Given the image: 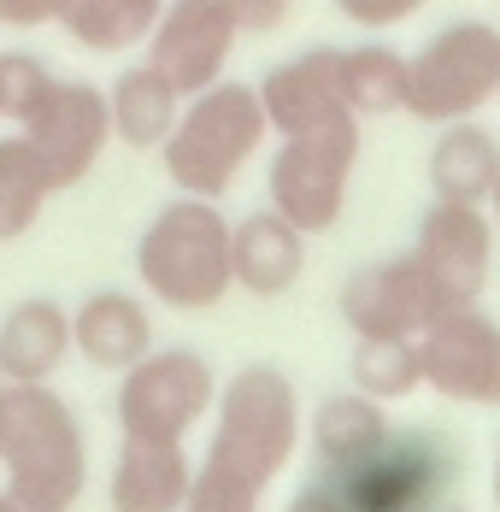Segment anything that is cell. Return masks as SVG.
I'll list each match as a JSON object with an SVG mask.
<instances>
[{
    "label": "cell",
    "mask_w": 500,
    "mask_h": 512,
    "mask_svg": "<svg viewBox=\"0 0 500 512\" xmlns=\"http://www.w3.org/2000/svg\"><path fill=\"white\" fill-rule=\"evenodd\" d=\"M71 12V0H0V30H42Z\"/></svg>",
    "instance_id": "obj_29"
},
{
    "label": "cell",
    "mask_w": 500,
    "mask_h": 512,
    "mask_svg": "<svg viewBox=\"0 0 500 512\" xmlns=\"http://www.w3.org/2000/svg\"><path fill=\"white\" fill-rule=\"evenodd\" d=\"M495 101H500V71H495Z\"/></svg>",
    "instance_id": "obj_37"
},
{
    "label": "cell",
    "mask_w": 500,
    "mask_h": 512,
    "mask_svg": "<svg viewBox=\"0 0 500 512\" xmlns=\"http://www.w3.org/2000/svg\"><path fill=\"white\" fill-rule=\"evenodd\" d=\"M153 307L124 289H95L71 307V354L95 371H130L142 354H153Z\"/></svg>",
    "instance_id": "obj_15"
},
{
    "label": "cell",
    "mask_w": 500,
    "mask_h": 512,
    "mask_svg": "<svg viewBox=\"0 0 500 512\" xmlns=\"http://www.w3.org/2000/svg\"><path fill=\"white\" fill-rule=\"evenodd\" d=\"M259 501H265L259 483H248V477H236V471H224V465H212V460H200L195 483L183 495V512H259Z\"/></svg>",
    "instance_id": "obj_27"
},
{
    "label": "cell",
    "mask_w": 500,
    "mask_h": 512,
    "mask_svg": "<svg viewBox=\"0 0 500 512\" xmlns=\"http://www.w3.org/2000/svg\"><path fill=\"white\" fill-rule=\"evenodd\" d=\"M342 18H348L353 30H371V36H383V30H400V24H412L430 0H330Z\"/></svg>",
    "instance_id": "obj_28"
},
{
    "label": "cell",
    "mask_w": 500,
    "mask_h": 512,
    "mask_svg": "<svg viewBox=\"0 0 500 512\" xmlns=\"http://www.w3.org/2000/svg\"><path fill=\"white\" fill-rule=\"evenodd\" d=\"M218 401V377L195 348H153L130 371H118V430L183 442Z\"/></svg>",
    "instance_id": "obj_8"
},
{
    "label": "cell",
    "mask_w": 500,
    "mask_h": 512,
    "mask_svg": "<svg viewBox=\"0 0 500 512\" xmlns=\"http://www.w3.org/2000/svg\"><path fill=\"white\" fill-rule=\"evenodd\" d=\"M348 377L359 395L395 407L406 395L424 389V359H418V342L406 336H353V359H348Z\"/></svg>",
    "instance_id": "obj_24"
},
{
    "label": "cell",
    "mask_w": 500,
    "mask_h": 512,
    "mask_svg": "<svg viewBox=\"0 0 500 512\" xmlns=\"http://www.w3.org/2000/svg\"><path fill=\"white\" fill-rule=\"evenodd\" d=\"M424 177H430V195L436 201H489L500 177V142L483 118H453L436 124V142L424 154Z\"/></svg>",
    "instance_id": "obj_19"
},
{
    "label": "cell",
    "mask_w": 500,
    "mask_h": 512,
    "mask_svg": "<svg viewBox=\"0 0 500 512\" xmlns=\"http://www.w3.org/2000/svg\"><path fill=\"white\" fill-rule=\"evenodd\" d=\"M195 483V460L183 442H153V436H124L106 501L112 512H183V495Z\"/></svg>",
    "instance_id": "obj_17"
},
{
    "label": "cell",
    "mask_w": 500,
    "mask_h": 512,
    "mask_svg": "<svg viewBox=\"0 0 500 512\" xmlns=\"http://www.w3.org/2000/svg\"><path fill=\"white\" fill-rule=\"evenodd\" d=\"M283 512H348V507H342V495H336V489L318 477V483H306V489H300V495H295Z\"/></svg>",
    "instance_id": "obj_31"
},
{
    "label": "cell",
    "mask_w": 500,
    "mask_h": 512,
    "mask_svg": "<svg viewBox=\"0 0 500 512\" xmlns=\"http://www.w3.org/2000/svg\"><path fill=\"white\" fill-rule=\"evenodd\" d=\"M0 512H36V507H24V501H18L12 489H0Z\"/></svg>",
    "instance_id": "obj_34"
},
{
    "label": "cell",
    "mask_w": 500,
    "mask_h": 512,
    "mask_svg": "<svg viewBox=\"0 0 500 512\" xmlns=\"http://www.w3.org/2000/svg\"><path fill=\"white\" fill-rule=\"evenodd\" d=\"M442 512H459V507H442Z\"/></svg>",
    "instance_id": "obj_38"
},
{
    "label": "cell",
    "mask_w": 500,
    "mask_h": 512,
    "mask_svg": "<svg viewBox=\"0 0 500 512\" xmlns=\"http://www.w3.org/2000/svg\"><path fill=\"white\" fill-rule=\"evenodd\" d=\"M53 83L59 77L48 71V59H36L24 48H0V118L12 130H24L36 118V106L53 95Z\"/></svg>",
    "instance_id": "obj_26"
},
{
    "label": "cell",
    "mask_w": 500,
    "mask_h": 512,
    "mask_svg": "<svg viewBox=\"0 0 500 512\" xmlns=\"http://www.w3.org/2000/svg\"><path fill=\"white\" fill-rule=\"evenodd\" d=\"M295 448H300V395L283 365L253 359L230 383H218L206 460L265 489V483L283 477V465L295 460Z\"/></svg>",
    "instance_id": "obj_4"
},
{
    "label": "cell",
    "mask_w": 500,
    "mask_h": 512,
    "mask_svg": "<svg viewBox=\"0 0 500 512\" xmlns=\"http://www.w3.org/2000/svg\"><path fill=\"white\" fill-rule=\"evenodd\" d=\"M424 389L453 407H500V324L477 307H442L418 336Z\"/></svg>",
    "instance_id": "obj_10"
},
{
    "label": "cell",
    "mask_w": 500,
    "mask_h": 512,
    "mask_svg": "<svg viewBox=\"0 0 500 512\" xmlns=\"http://www.w3.org/2000/svg\"><path fill=\"white\" fill-rule=\"evenodd\" d=\"M459 477V448L442 430L412 424V430H389V442L359 460L353 471L324 477L348 512H442Z\"/></svg>",
    "instance_id": "obj_7"
},
{
    "label": "cell",
    "mask_w": 500,
    "mask_h": 512,
    "mask_svg": "<svg viewBox=\"0 0 500 512\" xmlns=\"http://www.w3.org/2000/svg\"><path fill=\"white\" fill-rule=\"evenodd\" d=\"M6 407H12V383H6V371H0V436H6Z\"/></svg>",
    "instance_id": "obj_32"
},
{
    "label": "cell",
    "mask_w": 500,
    "mask_h": 512,
    "mask_svg": "<svg viewBox=\"0 0 500 512\" xmlns=\"http://www.w3.org/2000/svg\"><path fill=\"white\" fill-rule=\"evenodd\" d=\"M136 283L171 312H212L230 289V218L218 201L177 195L136 236Z\"/></svg>",
    "instance_id": "obj_2"
},
{
    "label": "cell",
    "mask_w": 500,
    "mask_h": 512,
    "mask_svg": "<svg viewBox=\"0 0 500 512\" xmlns=\"http://www.w3.org/2000/svg\"><path fill=\"white\" fill-rule=\"evenodd\" d=\"M353 171H359V118L277 136V154L265 165V206L283 212L300 236H324L348 212Z\"/></svg>",
    "instance_id": "obj_5"
},
{
    "label": "cell",
    "mask_w": 500,
    "mask_h": 512,
    "mask_svg": "<svg viewBox=\"0 0 500 512\" xmlns=\"http://www.w3.org/2000/svg\"><path fill=\"white\" fill-rule=\"evenodd\" d=\"M230 12H236L242 36H271V30H283V24H289L295 0H230Z\"/></svg>",
    "instance_id": "obj_30"
},
{
    "label": "cell",
    "mask_w": 500,
    "mask_h": 512,
    "mask_svg": "<svg viewBox=\"0 0 500 512\" xmlns=\"http://www.w3.org/2000/svg\"><path fill=\"white\" fill-rule=\"evenodd\" d=\"M118 6H130V12H148V18H159V6H165V0H118Z\"/></svg>",
    "instance_id": "obj_33"
},
{
    "label": "cell",
    "mask_w": 500,
    "mask_h": 512,
    "mask_svg": "<svg viewBox=\"0 0 500 512\" xmlns=\"http://www.w3.org/2000/svg\"><path fill=\"white\" fill-rule=\"evenodd\" d=\"M6 489L36 512H71L89 489V436L71 401L48 383H12L0 436Z\"/></svg>",
    "instance_id": "obj_3"
},
{
    "label": "cell",
    "mask_w": 500,
    "mask_h": 512,
    "mask_svg": "<svg viewBox=\"0 0 500 512\" xmlns=\"http://www.w3.org/2000/svg\"><path fill=\"white\" fill-rule=\"evenodd\" d=\"M71 359V307L53 295H24L0 312V371L6 383H53Z\"/></svg>",
    "instance_id": "obj_18"
},
{
    "label": "cell",
    "mask_w": 500,
    "mask_h": 512,
    "mask_svg": "<svg viewBox=\"0 0 500 512\" xmlns=\"http://www.w3.org/2000/svg\"><path fill=\"white\" fill-rule=\"evenodd\" d=\"M483 206H489V218H495V230H500V177H495V189H489V201Z\"/></svg>",
    "instance_id": "obj_35"
},
{
    "label": "cell",
    "mask_w": 500,
    "mask_h": 512,
    "mask_svg": "<svg viewBox=\"0 0 500 512\" xmlns=\"http://www.w3.org/2000/svg\"><path fill=\"white\" fill-rule=\"evenodd\" d=\"M412 259L424 265V277L436 283V295L448 307L483 301L489 277H495V218L477 201H430L412 236Z\"/></svg>",
    "instance_id": "obj_11"
},
{
    "label": "cell",
    "mask_w": 500,
    "mask_h": 512,
    "mask_svg": "<svg viewBox=\"0 0 500 512\" xmlns=\"http://www.w3.org/2000/svg\"><path fill=\"white\" fill-rule=\"evenodd\" d=\"M253 89H259V106H265L271 136H295V130H318V124L353 118L348 95H342V48L295 53V59L271 65Z\"/></svg>",
    "instance_id": "obj_14"
},
{
    "label": "cell",
    "mask_w": 500,
    "mask_h": 512,
    "mask_svg": "<svg viewBox=\"0 0 500 512\" xmlns=\"http://www.w3.org/2000/svg\"><path fill=\"white\" fill-rule=\"evenodd\" d=\"M106 112H112V142L159 154L165 136H171V124H177V112H183V95L142 59V65H124L106 83Z\"/></svg>",
    "instance_id": "obj_21"
},
{
    "label": "cell",
    "mask_w": 500,
    "mask_h": 512,
    "mask_svg": "<svg viewBox=\"0 0 500 512\" xmlns=\"http://www.w3.org/2000/svg\"><path fill=\"white\" fill-rule=\"evenodd\" d=\"M442 307L448 301L436 295V283L424 277V265L412 254L359 265L342 283V295H336V312H342V324L353 336H406V342H418Z\"/></svg>",
    "instance_id": "obj_13"
},
{
    "label": "cell",
    "mask_w": 500,
    "mask_h": 512,
    "mask_svg": "<svg viewBox=\"0 0 500 512\" xmlns=\"http://www.w3.org/2000/svg\"><path fill=\"white\" fill-rule=\"evenodd\" d=\"M265 142H271V124H265L259 89L236 83V77H218L212 89L183 101L159 159H165V177L177 195L224 201L236 189V177L265 154Z\"/></svg>",
    "instance_id": "obj_1"
},
{
    "label": "cell",
    "mask_w": 500,
    "mask_h": 512,
    "mask_svg": "<svg viewBox=\"0 0 500 512\" xmlns=\"http://www.w3.org/2000/svg\"><path fill=\"white\" fill-rule=\"evenodd\" d=\"M30 148L48 171L53 195L77 189L89 171L100 165V154L112 148V112H106V89L89 77H59L53 95L36 106V118L24 124Z\"/></svg>",
    "instance_id": "obj_12"
},
{
    "label": "cell",
    "mask_w": 500,
    "mask_h": 512,
    "mask_svg": "<svg viewBox=\"0 0 500 512\" xmlns=\"http://www.w3.org/2000/svg\"><path fill=\"white\" fill-rule=\"evenodd\" d=\"M306 242L295 224L271 206H259L248 218H230V277L236 289H248L253 301H277L306 277Z\"/></svg>",
    "instance_id": "obj_16"
},
{
    "label": "cell",
    "mask_w": 500,
    "mask_h": 512,
    "mask_svg": "<svg viewBox=\"0 0 500 512\" xmlns=\"http://www.w3.org/2000/svg\"><path fill=\"white\" fill-rule=\"evenodd\" d=\"M495 512H500V448H495Z\"/></svg>",
    "instance_id": "obj_36"
},
{
    "label": "cell",
    "mask_w": 500,
    "mask_h": 512,
    "mask_svg": "<svg viewBox=\"0 0 500 512\" xmlns=\"http://www.w3.org/2000/svg\"><path fill=\"white\" fill-rule=\"evenodd\" d=\"M495 71H500V30L489 18H453L424 48L406 53V106L418 124H453L477 118L495 101Z\"/></svg>",
    "instance_id": "obj_6"
},
{
    "label": "cell",
    "mask_w": 500,
    "mask_h": 512,
    "mask_svg": "<svg viewBox=\"0 0 500 512\" xmlns=\"http://www.w3.org/2000/svg\"><path fill=\"white\" fill-rule=\"evenodd\" d=\"M342 95H348V112L359 124L400 112L406 106V53L377 42V36L342 48Z\"/></svg>",
    "instance_id": "obj_23"
},
{
    "label": "cell",
    "mask_w": 500,
    "mask_h": 512,
    "mask_svg": "<svg viewBox=\"0 0 500 512\" xmlns=\"http://www.w3.org/2000/svg\"><path fill=\"white\" fill-rule=\"evenodd\" d=\"M48 201H53V183L42 171V159H36V148H30V136L6 130L0 136V248L24 242L42 224Z\"/></svg>",
    "instance_id": "obj_22"
},
{
    "label": "cell",
    "mask_w": 500,
    "mask_h": 512,
    "mask_svg": "<svg viewBox=\"0 0 500 512\" xmlns=\"http://www.w3.org/2000/svg\"><path fill=\"white\" fill-rule=\"evenodd\" d=\"M59 30H65L83 53H130V48L148 42L153 18L118 6V0H71V12L59 18Z\"/></svg>",
    "instance_id": "obj_25"
},
{
    "label": "cell",
    "mask_w": 500,
    "mask_h": 512,
    "mask_svg": "<svg viewBox=\"0 0 500 512\" xmlns=\"http://www.w3.org/2000/svg\"><path fill=\"white\" fill-rule=\"evenodd\" d=\"M389 430H395L389 407L371 401V395H359V389H336V395H324V401L312 407V424H306L312 454H318V471H324V477L353 471L359 460H371V454L389 442Z\"/></svg>",
    "instance_id": "obj_20"
},
{
    "label": "cell",
    "mask_w": 500,
    "mask_h": 512,
    "mask_svg": "<svg viewBox=\"0 0 500 512\" xmlns=\"http://www.w3.org/2000/svg\"><path fill=\"white\" fill-rule=\"evenodd\" d=\"M236 42H242V24L230 0H165L142 42V59L189 101L230 71Z\"/></svg>",
    "instance_id": "obj_9"
}]
</instances>
